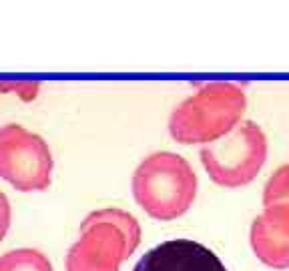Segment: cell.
Wrapping results in <instances>:
<instances>
[{
    "instance_id": "cell-6",
    "label": "cell",
    "mask_w": 289,
    "mask_h": 271,
    "mask_svg": "<svg viewBox=\"0 0 289 271\" xmlns=\"http://www.w3.org/2000/svg\"><path fill=\"white\" fill-rule=\"evenodd\" d=\"M132 271H227V267L209 247L191 239H173L149 249Z\"/></svg>"
},
{
    "instance_id": "cell-7",
    "label": "cell",
    "mask_w": 289,
    "mask_h": 271,
    "mask_svg": "<svg viewBox=\"0 0 289 271\" xmlns=\"http://www.w3.org/2000/svg\"><path fill=\"white\" fill-rule=\"evenodd\" d=\"M255 257L271 269H289V205L265 207L251 225Z\"/></svg>"
},
{
    "instance_id": "cell-10",
    "label": "cell",
    "mask_w": 289,
    "mask_h": 271,
    "mask_svg": "<svg viewBox=\"0 0 289 271\" xmlns=\"http://www.w3.org/2000/svg\"><path fill=\"white\" fill-rule=\"evenodd\" d=\"M10 219H12L10 201H8V197L0 191V241L6 237V233H8V229H10Z\"/></svg>"
},
{
    "instance_id": "cell-3",
    "label": "cell",
    "mask_w": 289,
    "mask_h": 271,
    "mask_svg": "<svg viewBox=\"0 0 289 271\" xmlns=\"http://www.w3.org/2000/svg\"><path fill=\"white\" fill-rule=\"evenodd\" d=\"M132 195L147 215L171 221L191 209L197 197V175L181 155L159 151L137 167Z\"/></svg>"
},
{
    "instance_id": "cell-2",
    "label": "cell",
    "mask_w": 289,
    "mask_h": 271,
    "mask_svg": "<svg viewBox=\"0 0 289 271\" xmlns=\"http://www.w3.org/2000/svg\"><path fill=\"white\" fill-rule=\"evenodd\" d=\"M141 243L139 221L123 209H99L84 217L80 237L66 253V271H119Z\"/></svg>"
},
{
    "instance_id": "cell-1",
    "label": "cell",
    "mask_w": 289,
    "mask_h": 271,
    "mask_svg": "<svg viewBox=\"0 0 289 271\" xmlns=\"http://www.w3.org/2000/svg\"><path fill=\"white\" fill-rule=\"evenodd\" d=\"M245 105V91L237 82H207L173 110L169 133L181 145L213 143L235 129Z\"/></svg>"
},
{
    "instance_id": "cell-9",
    "label": "cell",
    "mask_w": 289,
    "mask_h": 271,
    "mask_svg": "<svg viewBox=\"0 0 289 271\" xmlns=\"http://www.w3.org/2000/svg\"><path fill=\"white\" fill-rule=\"evenodd\" d=\"M263 205H289V163L279 167L263 189Z\"/></svg>"
},
{
    "instance_id": "cell-5",
    "label": "cell",
    "mask_w": 289,
    "mask_h": 271,
    "mask_svg": "<svg viewBox=\"0 0 289 271\" xmlns=\"http://www.w3.org/2000/svg\"><path fill=\"white\" fill-rule=\"evenodd\" d=\"M53 167V153L42 137L16 123L0 127V177L14 189H49Z\"/></svg>"
},
{
    "instance_id": "cell-8",
    "label": "cell",
    "mask_w": 289,
    "mask_h": 271,
    "mask_svg": "<svg viewBox=\"0 0 289 271\" xmlns=\"http://www.w3.org/2000/svg\"><path fill=\"white\" fill-rule=\"evenodd\" d=\"M0 271H54L53 263L38 249H12L0 257Z\"/></svg>"
},
{
    "instance_id": "cell-4",
    "label": "cell",
    "mask_w": 289,
    "mask_h": 271,
    "mask_svg": "<svg viewBox=\"0 0 289 271\" xmlns=\"http://www.w3.org/2000/svg\"><path fill=\"white\" fill-rule=\"evenodd\" d=\"M199 155L213 183L237 189L249 185L265 165L267 137L259 125L245 121L225 137L203 145Z\"/></svg>"
}]
</instances>
